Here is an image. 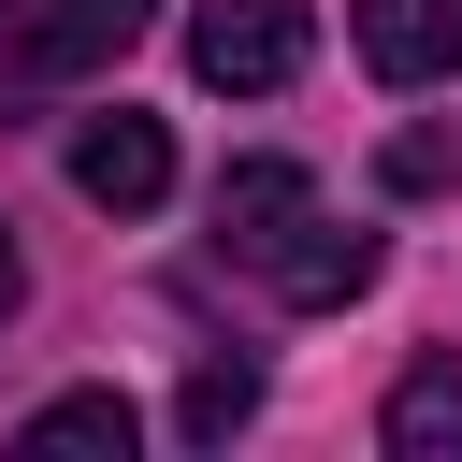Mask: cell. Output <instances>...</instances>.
I'll return each mask as SVG.
<instances>
[{
    "label": "cell",
    "instance_id": "cell-6",
    "mask_svg": "<svg viewBox=\"0 0 462 462\" xmlns=\"http://www.w3.org/2000/svg\"><path fill=\"white\" fill-rule=\"evenodd\" d=\"M14 448H29V462H130V448H144V419H130V390H58Z\"/></svg>",
    "mask_w": 462,
    "mask_h": 462
},
{
    "label": "cell",
    "instance_id": "cell-5",
    "mask_svg": "<svg viewBox=\"0 0 462 462\" xmlns=\"http://www.w3.org/2000/svg\"><path fill=\"white\" fill-rule=\"evenodd\" d=\"M303 202H318V188H303L289 159H231V173H217V245H231V260L260 274V245H274V231L303 217Z\"/></svg>",
    "mask_w": 462,
    "mask_h": 462
},
{
    "label": "cell",
    "instance_id": "cell-4",
    "mask_svg": "<svg viewBox=\"0 0 462 462\" xmlns=\"http://www.w3.org/2000/svg\"><path fill=\"white\" fill-rule=\"evenodd\" d=\"M346 29L390 87H462V0H346Z\"/></svg>",
    "mask_w": 462,
    "mask_h": 462
},
{
    "label": "cell",
    "instance_id": "cell-7",
    "mask_svg": "<svg viewBox=\"0 0 462 462\" xmlns=\"http://www.w3.org/2000/svg\"><path fill=\"white\" fill-rule=\"evenodd\" d=\"M144 14H159V0H43V14H29V72H101V58H130Z\"/></svg>",
    "mask_w": 462,
    "mask_h": 462
},
{
    "label": "cell",
    "instance_id": "cell-9",
    "mask_svg": "<svg viewBox=\"0 0 462 462\" xmlns=\"http://www.w3.org/2000/svg\"><path fill=\"white\" fill-rule=\"evenodd\" d=\"M245 419H260V361H202V375H188V404H173V433H188V448H231Z\"/></svg>",
    "mask_w": 462,
    "mask_h": 462
},
{
    "label": "cell",
    "instance_id": "cell-10",
    "mask_svg": "<svg viewBox=\"0 0 462 462\" xmlns=\"http://www.w3.org/2000/svg\"><path fill=\"white\" fill-rule=\"evenodd\" d=\"M448 173H462L448 130H390V188H448Z\"/></svg>",
    "mask_w": 462,
    "mask_h": 462
},
{
    "label": "cell",
    "instance_id": "cell-11",
    "mask_svg": "<svg viewBox=\"0 0 462 462\" xmlns=\"http://www.w3.org/2000/svg\"><path fill=\"white\" fill-rule=\"evenodd\" d=\"M14 303H29V260H14V231H0V332H14Z\"/></svg>",
    "mask_w": 462,
    "mask_h": 462
},
{
    "label": "cell",
    "instance_id": "cell-2",
    "mask_svg": "<svg viewBox=\"0 0 462 462\" xmlns=\"http://www.w3.org/2000/svg\"><path fill=\"white\" fill-rule=\"evenodd\" d=\"M260 289H274V303H303V318H318V303H361V289H375V231H346V217H318V202H303V217L260 245Z\"/></svg>",
    "mask_w": 462,
    "mask_h": 462
},
{
    "label": "cell",
    "instance_id": "cell-1",
    "mask_svg": "<svg viewBox=\"0 0 462 462\" xmlns=\"http://www.w3.org/2000/svg\"><path fill=\"white\" fill-rule=\"evenodd\" d=\"M303 58H318V0H188V72H202V87L260 101V87H289Z\"/></svg>",
    "mask_w": 462,
    "mask_h": 462
},
{
    "label": "cell",
    "instance_id": "cell-3",
    "mask_svg": "<svg viewBox=\"0 0 462 462\" xmlns=\"http://www.w3.org/2000/svg\"><path fill=\"white\" fill-rule=\"evenodd\" d=\"M72 188H87L101 217H144V202L173 188V130H159V116H130V101H116V116H87V130H72Z\"/></svg>",
    "mask_w": 462,
    "mask_h": 462
},
{
    "label": "cell",
    "instance_id": "cell-8",
    "mask_svg": "<svg viewBox=\"0 0 462 462\" xmlns=\"http://www.w3.org/2000/svg\"><path fill=\"white\" fill-rule=\"evenodd\" d=\"M375 433H390V462H462V361H404Z\"/></svg>",
    "mask_w": 462,
    "mask_h": 462
}]
</instances>
